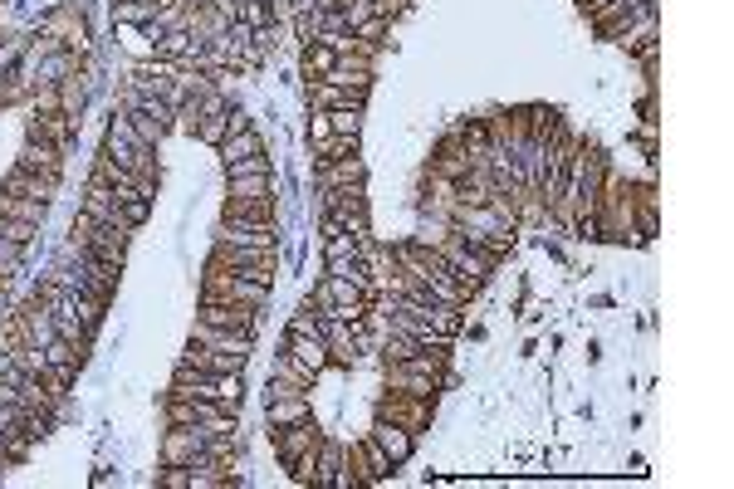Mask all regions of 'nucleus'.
Returning a JSON list of instances; mask_svg holds the SVG:
<instances>
[{
  "mask_svg": "<svg viewBox=\"0 0 734 489\" xmlns=\"http://www.w3.org/2000/svg\"><path fill=\"white\" fill-rule=\"evenodd\" d=\"M84 216H93L98 225H108V230H123V235H133L138 225L128 221V211H123V201L103 186V181L93 177L89 181V191H84Z\"/></svg>",
  "mask_w": 734,
  "mask_h": 489,
  "instance_id": "1a4fd4ad",
  "label": "nucleus"
},
{
  "mask_svg": "<svg viewBox=\"0 0 734 489\" xmlns=\"http://www.w3.org/2000/svg\"><path fill=\"white\" fill-rule=\"evenodd\" d=\"M235 20H245L250 30H260V25H275V15H270V5H265V0H245V5L235 10Z\"/></svg>",
  "mask_w": 734,
  "mask_h": 489,
  "instance_id": "ea45409f",
  "label": "nucleus"
},
{
  "mask_svg": "<svg viewBox=\"0 0 734 489\" xmlns=\"http://www.w3.org/2000/svg\"><path fill=\"white\" fill-rule=\"evenodd\" d=\"M221 221H275V196L270 201H226Z\"/></svg>",
  "mask_w": 734,
  "mask_h": 489,
  "instance_id": "72a5a7b5",
  "label": "nucleus"
},
{
  "mask_svg": "<svg viewBox=\"0 0 734 489\" xmlns=\"http://www.w3.org/2000/svg\"><path fill=\"white\" fill-rule=\"evenodd\" d=\"M0 191H10V196H25V201H54V191H59V181L54 177H35V172H25V167H15L10 177L0 181Z\"/></svg>",
  "mask_w": 734,
  "mask_h": 489,
  "instance_id": "412c9836",
  "label": "nucleus"
},
{
  "mask_svg": "<svg viewBox=\"0 0 734 489\" xmlns=\"http://www.w3.org/2000/svg\"><path fill=\"white\" fill-rule=\"evenodd\" d=\"M167 421L172 426H235V411L221 401H201V397H167Z\"/></svg>",
  "mask_w": 734,
  "mask_h": 489,
  "instance_id": "0eeeda50",
  "label": "nucleus"
},
{
  "mask_svg": "<svg viewBox=\"0 0 734 489\" xmlns=\"http://www.w3.org/2000/svg\"><path fill=\"white\" fill-rule=\"evenodd\" d=\"M333 64H338V54H333V49L323 45V40H314V45H304V74H309V79H323V74H328Z\"/></svg>",
  "mask_w": 734,
  "mask_h": 489,
  "instance_id": "c9c22d12",
  "label": "nucleus"
},
{
  "mask_svg": "<svg viewBox=\"0 0 734 489\" xmlns=\"http://www.w3.org/2000/svg\"><path fill=\"white\" fill-rule=\"evenodd\" d=\"M113 15H118V25L147 30V25L157 20V5H152V0H118V5H113Z\"/></svg>",
  "mask_w": 734,
  "mask_h": 489,
  "instance_id": "2f4dec72",
  "label": "nucleus"
},
{
  "mask_svg": "<svg viewBox=\"0 0 734 489\" xmlns=\"http://www.w3.org/2000/svg\"><path fill=\"white\" fill-rule=\"evenodd\" d=\"M221 245H245V250H275L279 225L275 221H221Z\"/></svg>",
  "mask_w": 734,
  "mask_h": 489,
  "instance_id": "ddd939ff",
  "label": "nucleus"
},
{
  "mask_svg": "<svg viewBox=\"0 0 734 489\" xmlns=\"http://www.w3.org/2000/svg\"><path fill=\"white\" fill-rule=\"evenodd\" d=\"M270 436H275V455L284 460V465H289L294 455H304V450H319V441H323L314 421H294V426H275Z\"/></svg>",
  "mask_w": 734,
  "mask_h": 489,
  "instance_id": "f3484780",
  "label": "nucleus"
},
{
  "mask_svg": "<svg viewBox=\"0 0 734 489\" xmlns=\"http://www.w3.org/2000/svg\"><path fill=\"white\" fill-rule=\"evenodd\" d=\"M15 167H25V172H35V177H54L64 172V147H54V142H40V137H25V147H20V162Z\"/></svg>",
  "mask_w": 734,
  "mask_h": 489,
  "instance_id": "dca6fc26",
  "label": "nucleus"
},
{
  "mask_svg": "<svg viewBox=\"0 0 734 489\" xmlns=\"http://www.w3.org/2000/svg\"><path fill=\"white\" fill-rule=\"evenodd\" d=\"M240 172H270V157L260 152V157H240V162L226 167V177H240Z\"/></svg>",
  "mask_w": 734,
  "mask_h": 489,
  "instance_id": "c03bdc74",
  "label": "nucleus"
},
{
  "mask_svg": "<svg viewBox=\"0 0 734 489\" xmlns=\"http://www.w3.org/2000/svg\"><path fill=\"white\" fill-rule=\"evenodd\" d=\"M0 284H5V279H0ZM5 318H10V299H5V289H0V323H5Z\"/></svg>",
  "mask_w": 734,
  "mask_h": 489,
  "instance_id": "de8ad7c7",
  "label": "nucleus"
},
{
  "mask_svg": "<svg viewBox=\"0 0 734 489\" xmlns=\"http://www.w3.org/2000/svg\"><path fill=\"white\" fill-rule=\"evenodd\" d=\"M265 152V142H260V133L255 128H245V133H226V142H221V157L230 162H240V157H260Z\"/></svg>",
  "mask_w": 734,
  "mask_h": 489,
  "instance_id": "c756f323",
  "label": "nucleus"
},
{
  "mask_svg": "<svg viewBox=\"0 0 734 489\" xmlns=\"http://www.w3.org/2000/svg\"><path fill=\"white\" fill-rule=\"evenodd\" d=\"M353 35H358V45H377V40L387 35V20H382V15H367V20L353 25Z\"/></svg>",
  "mask_w": 734,
  "mask_h": 489,
  "instance_id": "a19ab883",
  "label": "nucleus"
},
{
  "mask_svg": "<svg viewBox=\"0 0 734 489\" xmlns=\"http://www.w3.org/2000/svg\"><path fill=\"white\" fill-rule=\"evenodd\" d=\"M270 191H275L270 172H240V177H230V201H270Z\"/></svg>",
  "mask_w": 734,
  "mask_h": 489,
  "instance_id": "cd10ccee",
  "label": "nucleus"
},
{
  "mask_svg": "<svg viewBox=\"0 0 734 489\" xmlns=\"http://www.w3.org/2000/svg\"><path fill=\"white\" fill-rule=\"evenodd\" d=\"M0 235H5V240H15V245L25 250V245H30V240L40 235V225H30V221H15V216H0Z\"/></svg>",
  "mask_w": 734,
  "mask_h": 489,
  "instance_id": "58836bf2",
  "label": "nucleus"
},
{
  "mask_svg": "<svg viewBox=\"0 0 734 489\" xmlns=\"http://www.w3.org/2000/svg\"><path fill=\"white\" fill-rule=\"evenodd\" d=\"M372 441L382 445V450H387V455H392L397 465H402V460H412L416 436L407 431V426H397V421H377V426H372Z\"/></svg>",
  "mask_w": 734,
  "mask_h": 489,
  "instance_id": "5701e85b",
  "label": "nucleus"
},
{
  "mask_svg": "<svg viewBox=\"0 0 734 489\" xmlns=\"http://www.w3.org/2000/svg\"><path fill=\"white\" fill-rule=\"evenodd\" d=\"M646 10H656V0H607V5H597V10H588L593 15V25L612 40L622 25H632V20H642Z\"/></svg>",
  "mask_w": 734,
  "mask_h": 489,
  "instance_id": "4468645a",
  "label": "nucleus"
},
{
  "mask_svg": "<svg viewBox=\"0 0 734 489\" xmlns=\"http://www.w3.org/2000/svg\"><path fill=\"white\" fill-rule=\"evenodd\" d=\"M182 362H191V367H206V372H240V367H245V357L216 353V348H201V343H186Z\"/></svg>",
  "mask_w": 734,
  "mask_h": 489,
  "instance_id": "a878e982",
  "label": "nucleus"
},
{
  "mask_svg": "<svg viewBox=\"0 0 734 489\" xmlns=\"http://www.w3.org/2000/svg\"><path fill=\"white\" fill-rule=\"evenodd\" d=\"M191 343L216 348V353H235V357H250V348H255L250 333H230V328H211V323H196L191 328Z\"/></svg>",
  "mask_w": 734,
  "mask_h": 489,
  "instance_id": "6ab92c4d",
  "label": "nucleus"
},
{
  "mask_svg": "<svg viewBox=\"0 0 734 489\" xmlns=\"http://www.w3.org/2000/svg\"><path fill=\"white\" fill-rule=\"evenodd\" d=\"M328 133H343V137H358L363 133V108H319Z\"/></svg>",
  "mask_w": 734,
  "mask_h": 489,
  "instance_id": "473e14b6",
  "label": "nucleus"
},
{
  "mask_svg": "<svg viewBox=\"0 0 734 489\" xmlns=\"http://www.w3.org/2000/svg\"><path fill=\"white\" fill-rule=\"evenodd\" d=\"M367 181V162L353 152V157H343V162H328L319 167V186H363Z\"/></svg>",
  "mask_w": 734,
  "mask_h": 489,
  "instance_id": "393cba45",
  "label": "nucleus"
},
{
  "mask_svg": "<svg viewBox=\"0 0 734 489\" xmlns=\"http://www.w3.org/2000/svg\"><path fill=\"white\" fill-rule=\"evenodd\" d=\"M578 5H583V10H597V5H607V0H578Z\"/></svg>",
  "mask_w": 734,
  "mask_h": 489,
  "instance_id": "09e8293b",
  "label": "nucleus"
},
{
  "mask_svg": "<svg viewBox=\"0 0 734 489\" xmlns=\"http://www.w3.org/2000/svg\"><path fill=\"white\" fill-rule=\"evenodd\" d=\"M436 250H441V260L451 265V274H456L465 289H480V284H485V279L495 274V255H485V250L465 245L456 230H451V235H446V240H441Z\"/></svg>",
  "mask_w": 734,
  "mask_h": 489,
  "instance_id": "39448f33",
  "label": "nucleus"
},
{
  "mask_svg": "<svg viewBox=\"0 0 734 489\" xmlns=\"http://www.w3.org/2000/svg\"><path fill=\"white\" fill-rule=\"evenodd\" d=\"M265 421H270V431L275 426H294V421H309V397H270L265 401Z\"/></svg>",
  "mask_w": 734,
  "mask_h": 489,
  "instance_id": "bb28decb",
  "label": "nucleus"
},
{
  "mask_svg": "<svg viewBox=\"0 0 734 489\" xmlns=\"http://www.w3.org/2000/svg\"><path fill=\"white\" fill-rule=\"evenodd\" d=\"M35 113H59V89H35Z\"/></svg>",
  "mask_w": 734,
  "mask_h": 489,
  "instance_id": "a18cd8bd",
  "label": "nucleus"
},
{
  "mask_svg": "<svg viewBox=\"0 0 734 489\" xmlns=\"http://www.w3.org/2000/svg\"><path fill=\"white\" fill-rule=\"evenodd\" d=\"M353 152H358V137H343V133L314 137V157H319V167H328V162H343V157H353Z\"/></svg>",
  "mask_w": 734,
  "mask_h": 489,
  "instance_id": "7c9ffc66",
  "label": "nucleus"
},
{
  "mask_svg": "<svg viewBox=\"0 0 734 489\" xmlns=\"http://www.w3.org/2000/svg\"><path fill=\"white\" fill-rule=\"evenodd\" d=\"M441 372H446V348H421L407 362H387L382 367L387 392H407V397H436Z\"/></svg>",
  "mask_w": 734,
  "mask_h": 489,
  "instance_id": "f03ea898",
  "label": "nucleus"
},
{
  "mask_svg": "<svg viewBox=\"0 0 734 489\" xmlns=\"http://www.w3.org/2000/svg\"><path fill=\"white\" fill-rule=\"evenodd\" d=\"M103 162H113V167H128V172H138V177H157V147H147L138 133H133V123H128V113H113V123H108V137H103Z\"/></svg>",
  "mask_w": 734,
  "mask_h": 489,
  "instance_id": "20e7f679",
  "label": "nucleus"
},
{
  "mask_svg": "<svg viewBox=\"0 0 734 489\" xmlns=\"http://www.w3.org/2000/svg\"><path fill=\"white\" fill-rule=\"evenodd\" d=\"M74 240L89 250L93 260H103V265L123 269V260H128V235L123 230H108V225H98L93 216H74Z\"/></svg>",
  "mask_w": 734,
  "mask_h": 489,
  "instance_id": "423d86ee",
  "label": "nucleus"
},
{
  "mask_svg": "<svg viewBox=\"0 0 734 489\" xmlns=\"http://www.w3.org/2000/svg\"><path fill=\"white\" fill-rule=\"evenodd\" d=\"M602 181H607V157L593 152L588 142L573 147V162H568V177H563V191L553 201V211L563 221H593L597 201H602Z\"/></svg>",
  "mask_w": 734,
  "mask_h": 489,
  "instance_id": "f257e3e1",
  "label": "nucleus"
},
{
  "mask_svg": "<svg viewBox=\"0 0 734 489\" xmlns=\"http://www.w3.org/2000/svg\"><path fill=\"white\" fill-rule=\"evenodd\" d=\"M348 460H353V470H358V480H363V485H382V480L397 470V460L372 441V436H367L363 445H353V450H348Z\"/></svg>",
  "mask_w": 734,
  "mask_h": 489,
  "instance_id": "2eb2a0df",
  "label": "nucleus"
},
{
  "mask_svg": "<svg viewBox=\"0 0 734 489\" xmlns=\"http://www.w3.org/2000/svg\"><path fill=\"white\" fill-rule=\"evenodd\" d=\"M20 255H25V250H20L15 240H5V235H0V279L20 274Z\"/></svg>",
  "mask_w": 734,
  "mask_h": 489,
  "instance_id": "79ce46f5",
  "label": "nucleus"
},
{
  "mask_svg": "<svg viewBox=\"0 0 734 489\" xmlns=\"http://www.w3.org/2000/svg\"><path fill=\"white\" fill-rule=\"evenodd\" d=\"M167 397H201V401H221V406H240L245 387H240V372H206V367H191L177 362V377H172V392Z\"/></svg>",
  "mask_w": 734,
  "mask_h": 489,
  "instance_id": "7ed1b4c3",
  "label": "nucleus"
},
{
  "mask_svg": "<svg viewBox=\"0 0 734 489\" xmlns=\"http://www.w3.org/2000/svg\"><path fill=\"white\" fill-rule=\"evenodd\" d=\"M309 98H314V108H363L367 89H333L323 79H309Z\"/></svg>",
  "mask_w": 734,
  "mask_h": 489,
  "instance_id": "b1692460",
  "label": "nucleus"
},
{
  "mask_svg": "<svg viewBox=\"0 0 734 489\" xmlns=\"http://www.w3.org/2000/svg\"><path fill=\"white\" fill-rule=\"evenodd\" d=\"M289 357L304 362V367L319 377L323 367H328V343H323V333H289Z\"/></svg>",
  "mask_w": 734,
  "mask_h": 489,
  "instance_id": "4be33fe9",
  "label": "nucleus"
},
{
  "mask_svg": "<svg viewBox=\"0 0 734 489\" xmlns=\"http://www.w3.org/2000/svg\"><path fill=\"white\" fill-rule=\"evenodd\" d=\"M270 377H279V382H294V387H314V372L304 367V362H294V357L284 353V357H275V367H270Z\"/></svg>",
  "mask_w": 734,
  "mask_h": 489,
  "instance_id": "f704fd0d",
  "label": "nucleus"
},
{
  "mask_svg": "<svg viewBox=\"0 0 734 489\" xmlns=\"http://www.w3.org/2000/svg\"><path fill=\"white\" fill-rule=\"evenodd\" d=\"M201 323L230 328V333H250V338H255L260 309H250V304H226V299H201Z\"/></svg>",
  "mask_w": 734,
  "mask_h": 489,
  "instance_id": "9d476101",
  "label": "nucleus"
},
{
  "mask_svg": "<svg viewBox=\"0 0 734 489\" xmlns=\"http://www.w3.org/2000/svg\"><path fill=\"white\" fill-rule=\"evenodd\" d=\"M79 108H84V84H79V74H69V79L59 84V113H69V118L79 123Z\"/></svg>",
  "mask_w": 734,
  "mask_h": 489,
  "instance_id": "4c0bfd02",
  "label": "nucleus"
},
{
  "mask_svg": "<svg viewBox=\"0 0 734 489\" xmlns=\"http://www.w3.org/2000/svg\"><path fill=\"white\" fill-rule=\"evenodd\" d=\"M226 128H230V133H245V128H250V113H240V108L230 103V113H226Z\"/></svg>",
  "mask_w": 734,
  "mask_h": 489,
  "instance_id": "49530a36",
  "label": "nucleus"
},
{
  "mask_svg": "<svg viewBox=\"0 0 734 489\" xmlns=\"http://www.w3.org/2000/svg\"><path fill=\"white\" fill-rule=\"evenodd\" d=\"M211 265L230 269V274H245V279H260V284H270V279H275V250H245V245H221Z\"/></svg>",
  "mask_w": 734,
  "mask_h": 489,
  "instance_id": "6e6552de",
  "label": "nucleus"
},
{
  "mask_svg": "<svg viewBox=\"0 0 734 489\" xmlns=\"http://www.w3.org/2000/svg\"><path fill=\"white\" fill-rule=\"evenodd\" d=\"M382 353H387V362H407L412 353H421V343H416L412 333H397V328H387V343H382Z\"/></svg>",
  "mask_w": 734,
  "mask_h": 489,
  "instance_id": "e433bc0d",
  "label": "nucleus"
},
{
  "mask_svg": "<svg viewBox=\"0 0 734 489\" xmlns=\"http://www.w3.org/2000/svg\"><path fill=\"white\" fill-rule=\"evenodd\" d=\"M377 421H397L407 431H426L431 426V397H407V392H392V397L377 406Z\"/></svg>",
  "mask_w": 734,
  "mask_h": 489,
  "instance_id": "9b49d317",
  "label": "nucleus"
},
{
  "mask_svg": "<svg viewBox=\"0 0 734 489\" xmlns=\"http://www.w3.org/2000/svg\"><path fill=\"white\" fill-rule=\"evenodd\" d=\"M314 309L328 313V309H358L367 313V289L353 284V279H338V274H323V284L314 289Z\"/></svg>",
  "mask_w": 734,
  "mask_h": 489,
  "instance_id": "f8f14e48",
  "label": "nucleus"
},
{
  "mask_svg": "<svg viewBox=\"0 0 734 489\" xmlns=\"http://www.w3.org/2000/svg\"><path fill=\"white\" fill-rule=\"evenodd\" d=\"M0 216H15V221H30V225H40V230H45L49 206H45V201H25V196L0 191Z\"/></svg>",
  "mask_w": 734,
  "mask_h": 489,
  "instance_id": "c85d7f7f",
  "label": "nucleus"
},
{
  "mask_svg": "<svg viewBox=\"0 0 734 489\" xmlns=\"http://www.w3.org/2000/svg\"><path fill=\"white\" fill-rule=\"evenodd\" d=\"M74 133H79V123L69 113H35L30 128H25V137H40V142H54V147H69Z\"/></svg>",
  "mask_w": 734,
  "mask_h": 489,
  "instance_id": "aec40b11",
  "label": "nucleus"
},
{
  "mask_svg": "<svg viewBox=\"0 0 734 489\" xmlns=\"http://www.w3.org/2000/svg\"><path fill=\"white\" fill-rule=\"evenodd\" d=\"M226 113H230V103L221 98V93L211 89V93H201V123H196V137L206 142V147H221L226 142Z\"/></svg>",
  "mask_w": 734,
  "mask_h": 489,
  "instance_id": "a211bd4d",
  "label": "nucleus"
},
{
  "mask_svg": "<svg viewBox=\"0 0 734 489\" xmlns=\"http://www.w3.org/2000/svg\"><path fill=\"white\" fill-rule=\"evenodd\" d=\"M157 485L162 489H191V470H186V465H167V470L157 475Z\"/></svg>",
  "mask_w": 734,
  "mask_h": 489,
  "instance_id": "37998d69",
  "label": "nucleus"
}]
</instances>
